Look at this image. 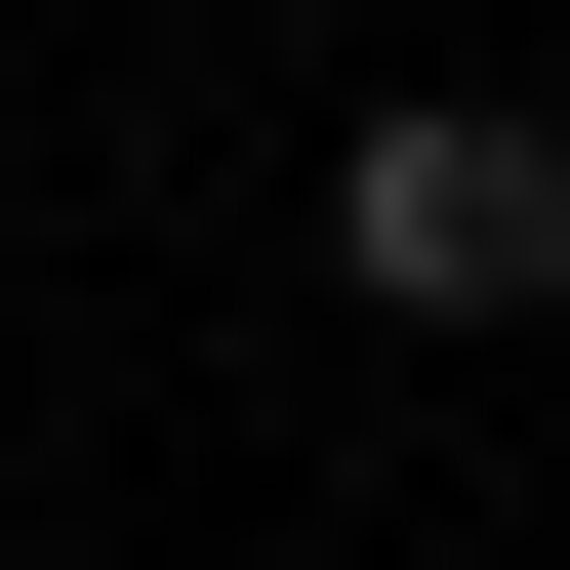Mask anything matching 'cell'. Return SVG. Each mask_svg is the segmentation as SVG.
I'll list each match as a JSON object with an SVG mask.
<instances>
[{
    "label": "cell",
    "mask_w": 570,
    "mask_h": 570,
    "mask_svg": "<svg viewBox=\"0 0 570 570\" xmlns=\"http://www.w3.org/2000/svg\"><path fill=\"white\" fill-rule=\"evenodd\" d=\"M326 326H570V122L530 82H367L326 122Z\"/></svg>",
    "instance_id": "1"
}]
</instances>
